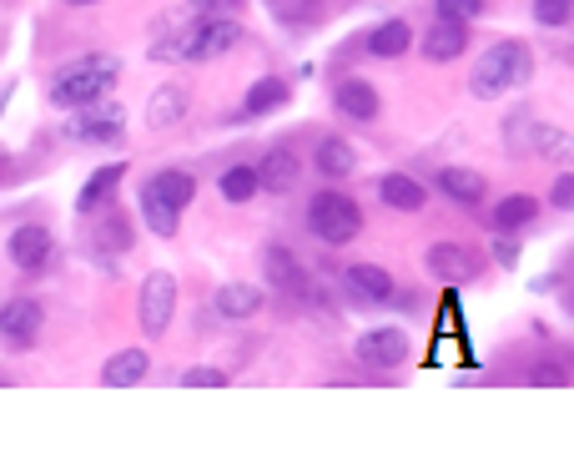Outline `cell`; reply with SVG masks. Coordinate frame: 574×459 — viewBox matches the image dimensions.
Returning <instances> with one entry per match:
<instances>
[{"mask_svg": "<svg viewBox=\"0 0 574 459\" xmlns=\"http://www.w3.org/2000/svg\"><path fill=\"white\" fill-rule=\"evenodd\" d=\"M218 313L222 318H252V313H262V288L258 283H222L218 288Z\"/></svg>", "mask_w": 574, "mask_h": 459, "instance_id": "cell-21", "label": "cell"}, {"mask_svg": "<svg viewBox=\"0 0 574 459\" xmlns=\"http://www.w3.org/2000/svg\"><path fill=\"white\" fill-rule=\"evenodd\" d=\"M439 192L464 202V208H474L479 197H484V177L469 172V167H444V172H439Z\"/></svg>", "mask_w": 574, "mask_h": 459, "instance_id": "cell-23", "label": "cell"}, {"mask_svg": "<svg viewBox=\"0 0 574 459\" xmlns=\"http://www.w3.org/2000/svg\"><path fill=\"white\" fill-rule=\"evenodd\" d=\"M564 147H570V142H564V131H540V152H564Z\"/></svg>", "mask_w": 574, "mask_h": 459, "instance_id": "cell-35", "label": "cell"}, {"mask_svg": "<svg viewBox=\"0 0 574 459\" xmlns=\"http://www.w3.org/2000/svg\"><path fill=\"white\" fill-rule=\"evenodd\" d=\"M97 248H111V252H127L131 248V228L117 218V212H111V218L97 228Z\"/></svg>", "mask_w": 574, "mask_h": 459, "instance_id": "cell-30", "label": "cell"}, {"mask_svg": "<svg viewBox=\"0 0 574 459\" xmlns=\"http://www.w3.org/2000/svg\"><path fill=\"white\" fill-rule=\"evenodd\" d=\"M36 333H41V303H36V298H11V303H0V339L26 349Z\"/></svg>", "mask_w": 574, "mask_h": 459, "instance_id": "cell-8", "label": "cell"}, {"mask_svg": "<svg viewBox=\"0 0 574 459\" xmlns=\"http://www.w3.org/2000/svg\"><path fill=\"white\" fill-rule=\"evenodd\" d=\"M530 66H534V51L524 41H494L484 56L474 61V97H499V91H510L520 87L524 77H530Z\"/></svg>", "mask_w": 574, "mask_h": 459, "instance_id": "cell-2", "label": "cell"}, {"mask_svg": "<svg viewBox=\"0 0 574 459\" xmlns=\"http://www.w3.org/2000/svg\"><path fill=\"white\" fill-rule=\"evenodd\" d=\"M66 6H97V0H66Z\"/></svg>", "mask_w": 574, "mask_h": 459, "instance_id": "cell-38", "label": "cell"}, {"mask_svg": "<svg viewBox=\"0 0 574 459\" xmlns=\"http://www.w3.org/2000/svg\"><path fill=\"white\" fill-rule=\"evenodd\" d=\"M540 218V202H534L530 192H514V197H504V202H494V228L499 232H520V228H530V222Z\"/></svg>", "mask_w": 574, "mask_h": 459, "instance_id": "cell-20", "label": "cell"}, {"mask_svg": "<svg viewBox=\"0 0 574 459\" xmlns=\"http://www.w3.org/2000/svg\"><path fill=\"white\" fill-rule=\"evenodd\" d=\"M228 383V373L212 369V363H197V369L182 373V389H222Z\"/></svg>", "mask_w": 574, "mask_h": 459, "instance_id": "cell-33", "label": "cell"}, {"mask_svg": "<svg viewBox=\"0 0 574 459\" xmlns=\"http://www.w3.org/2000/svg\"><path fill=\"white\" fill-rule=\"evenodd\" d=\"M117 77H121V61H117V56H87V61L66 66L61 77L51 81V101H56L61 111H77V107H87V101L111 97Z\"/></svg>", "mask_w": 574, "mask_h": 459, "instance_id": "cell-1", "label": "cell"}, {"mask_svg": "<svg viewBox=\"0 0 574 459\" xmlns=\"http://www.w3.org/2000/svg\"><path fill=\"white\" fill-rule=\"evenodd\" d=\"M423 268L439 278V283H469L479 273V258L459 242H434V248L423 252Z\"/></svg>", "mask_w": 574, "mask_h": 459, "instance_id": "cell-7", "label": "cell"}, {"mask_svg": "<svg viewBox=\"0 0 574 459\" xmlns=\"http://www.w3.org/2000/svg\"><path fill=\"white\" fill-rule=\"evenodd\" d=\"M218 192L228 197V202H248V197H258V167H228V172L218 177Z\"/></svg>", "mask_w": 574, "mask_h": 459, "instance_id": "cell-27", "label": "cell"}, {"mask_svg": "<svg viewBox=\"0 0 574 459\" xmlns=\"http://www.w3.org/2000/svg\"><path fill=\"white\" fill-rule=\"evenodd\" d=\"M141 212H147V222H152L157 238H177V208H167L162 197H152L147 187H141Z\"/></svg>", "mask_w": 574, "mask_h": 459, "instance_id": "cell-28", "label": "cell"}, {"mask_svg": "<svg viewBox=\"0 0 574 459\" xmlns=\"http://www.w3.org/2000/svg\"><path fill=\"white\" fill-rule=\"evenodd\" d=\"M534 383H564L560 369H534Z\"/></svg>", "mask_w": 574, "mask_h": 459, "instance_id": "cell-37", "label": "cell"}, {"mask_svg": "<svg viewBox=\"0 0 574 459\" xmlns=\"http://www.w3.org/2000/svg\"><path fill=\"white\" fill-rule=\"evenodd\" d=\"M308 228H313V238H323L328 248H343V242H353L358 232H363V212H358V202L343 192H318L313 202H308Z\"/></svg>", "mask_w": 574, "mask_h": 459, "instance_id": "cell-4", "label": "cell"}, {"mask_svg": "<svg viewBox=\"0 0 574 459\" xmlns=\"http://www.w3.org/2000/svg\"><path fill=\"white\" fill-rule=\"evenodd\" d=\"M121 177H127V162H117V167H101V172H91V182L81 187V197H77V212H97L101 202H107V197H117Z\"/></svg>", "mask_w": 574, "mask_h": 459, "instance_id": "cell-22", "label": "cell"}, {"mask_svg": "<svg viewBox=\"0 0 574 459\" xmlns=\"http://www.w3.org/2000/svg\"><path fill=\"white\" fill-rule=\"evenodd\" d=\"M187 117V91L182 87H162L147 107V127H172V121Z\"/></svg>", "mask_w": 574, "mask_h": 459, "instance_id": "cell-26", "label": "cell"}, {"mask_svg": "<svg viewBox=\"0 0 574 459\" xmlns=\"http://www.w3.org/2000/svg\"><path fill=\"white\" fill-rule=\"evenodd\" d=\"M303 177V162H298L293 147H272L258 167V187L262 192H293V182Z\"/></svg>", "mask_w": 574, "mask_h": 459, "instance_id": "cell-10", "label": "cell"}, {"mask_svg": "<svg viewBox=\"0 0 574 459\" xmlns=\"http://www.w3.org/2000/svg\"><path fill=\"white\" fill-rule=\"evenodd\" d=\"M494 258H499V268H520V242H504V238H499V242H494Z\"/></svg>", "mask_w": 574, "mask_h": 459, "instance_id": "cell-34", "label": "cell"}, {"mask_svg": "<svg viewBox=\"0 0 574 459\" xmlns=\"http://www.w3.org/2000/svg\"><path fill=\"white\" fill-rule=\"evenodd\" d=\"M409 41H413L409 21H403V16H393V21H383V26H373V31H369V56H379V61H393V56L409 51Z\"/></svg>", "mask_w": 574, "mask_h": 459, "instance_id": "cell-18", "label": "cell"}, {"mask_svg": "<svg viewBox=\"0 0 574 459\" xmlns=\"http://www.w3.org/2000/svg\"><path fill=\"white\" fill-rule=\"evenodd\" d=\"M282 101H288V81L262 77V81H252V91H248V101H242L238 117H268V111H278Z\"/></svg>", "mask_w": 574, "mask_h": 459, "instance_id": "cell-25", "label": "cell"}, {"mask_svg": "<svg viewBox=\"0 0 574 459\" xmlns=\"http://www.w3.org/2000/svg\"><path fill=\"white\" fill-rule=\"evenodd\" d=\"M434 16H439V21L469 26V21H479V16H484V0H439Z\"/></svg>", "mask_w": 574, "mask_h": 459, "instance_id": "cell-29", "label": "cell"}, {"mask_svg": "<svg viewBox=\"0 0 574 459\" xmlns=\"http://www.w3.org/2000/svg\"><path fill=\"white\" fill-rule=\"evenodd\" d=\"M121 127H127V111H121V101L101 97V101L77 107L71 137H81V142H111V137H121Z\"/></svg>", "mask_w": 574, "mask_h": 459, "instance_id": "cell-6", "label": "cell"}, {"mask_svg": "<svg viewBox=\"0 0 574 459\" xmlns=\"http://www.w3.org/2000/svg\"><path fill=\"white\" fill-rule=\"evenodd\" d=\"M379 197L389 202L393 212H423V208H429V187L413 182V177H403V172L379 177Z\"/></svg>", "mask_w": 574, "mask_h": 459, "instance_id": "cell-13", "label": "cell"}, {"mask_svg": "<svg viewBox=\"0 0 574 459\" xmlns=\"http://www.w3.org/2000/svg\"><path fill=\"white\" fill-rule=\"evenodd\" d=\"M172 313H177V278L172 273H147L141 278V298H137V323L147 339H162L167 328H172Z\"/></svg>", "mask_w": 574, "mask_h": 459, "instance_id": "cell-5", "label": "cell"}, {"mask_svg": "<svg viewBox=\"0 0 574 459\" xmlns=\"http://www.w3.org/2000/svg\"><path fill=\"white\" fill-rule=\"evenodd\" d=\"M353 167H358L353 142H343V137H323L318 142V172L323 177H353Z\"/></svg>", "mask_w": 574, "mask_h": 459, "instance_id": "cell-24", "label": "cell"}, {"mask_svg": "<svg viewBox=\"0 0 574 459\" xmlns=\"http://www.w3.org/2000/svg\"><path fill=\"white\" fill-rule=\"evenodd\" d=\"M238 21L232 16H202V21L192 26V31H182L177 41H167L162 51H157V61H212V56L232 51L238 46Z\"/></svg>", "mask_w": 574, "mask_h": 459, "instance_id": "cell-3", "label": "cell"}, {"mask_svg": "<svg viewBox=\"0 0 574 459\" xmlns=\"http://www.w3.org/2000/svg\"><path fill=\"white\" fill-rule=\"evenodd\" d=\"M570 197H574V182L560 177V182H554V208H570Z\"/></svg>", "mask_w": 574, "mask_h": 459, "instance_id": "cell-36", "label": "cell"}, {"mask_svg": "<svg viewBox=\"0 0 574 459\" xmlns=\"http://www.w3.org/2000/svg\"><path fill=\"white\" fill-rule=\"evenodd\" d=\"M333 101H338V111H343V117H353V121H373L383 111L379 91H373L369 81H343Z\"/></svg>", "mask_w": 574, "mask_h": 459, "instance_id": "cell-17", "label": "cell"}, {"mask_svg": "<svg viewBox=\"0 0 574 459\" xmlns=\"http://www.w3.org/2000/svg\"><path fill=\"white\" fill-rule=\"evenodd\" d=\"M147 369H152V359H147V349H121L107 359V369H101V383L107 389H131V383L147 379Z\"/></svg>", "mask_w": 574, "mask_h": 459, "instance_id": "cell-16", "label": "cell"}, {"mask_svg": "<svg viewBox=\"0 0 574 459\" xmlns=\"http://www.w3.org/2000/svg\"><path fill=\"white\" fill-rule=\"evenodd\" d=\"M192 6H197V11H207V6H212V0H192Z\"/></svg>", "mask_w": 574, "mask_h": 459, "instance_id": "cell-39", "label": "cell"}, {"mask_svg": "<svg viewBox=\"0 0 574 459\" xmlns=\"http://www.w3.org/2000/svg\"><path fill=\"white\" fill-rule=\"evenodd\" d=\"M147 192H152V197H162L167 208H177V212H182L187 202H192V197H197V182H192V177H187V172H177V167H167V172L147 177Z\"/></svg>", "mask_w": 574, "mask_h": 459, "instance_id": "cell-19", "label": "cell"}, {"mask_svg": "<svg viewBox=\"0 0 574 459\" xmlns=\"http://www.w3.org/2000/svg\"><path fill=\"white\" fill-rule=\"evenodd\" d=\"M358 359L373 363V369H399L409 359V339H403L399 328H369L363 339H358Z\"/></svg>", "mask_w": 574, "mask_h": 459, "instance_id": "cell-9", "label": "cell"}, {"mask_svg": "<svg viewBox=\"0 0 574 459\" xmlns=\"http://www.w3.org/2000/svg\"><path fill=\"white\" fill-rule=\"evenodd\" d=\"M6 252H11L16 268H46V262H51V252H56V242H51V232L31 222V228H16L11 232Z\"/></svg>", "mask_w": 574, "mask_h": 459, "instance_id": "cell-11", "label": "cell"}, {"mask_svg": "<svg viewBox=\"0 0 574 459\" xmlns=\"http://www.w3.org/2000/svg\"><path fill=\"white\" fill-rule=\"evenodd\" d=\"M272 11L288 26H318V6H303V0H272Z\"/></svg>", "mask_w": 574, "mask_h": 459, "instance_id": "cell-32", "label": "cell"}, {"mask_svg": "<svg viewBox=\"0 0 574 459\" xmlns=\"http://www.w3.org/2000/svg\"><path fill=\"white\" fill-rule=\"evenodd\" d=\"M262 273H268V283L282 288V293H308V273L298 268V258L288 248H268V252H262Z\"/></svg>", "mask_w": 574, "mask_h": 459, "instance_id": "cell-15", "label": "cell"}, {"mask_svg": "<svg viewBox=\"0 0 574 459\" xmlns=\"http://www.w3.org/2000/svg\"><path fill=\"white\" fill-rule=\"evenodd\" d=\"M469 51V26H454V21H434L423 31V56L429 61H454V56Z\"/></svg>", "mask_w": 574, "mask_h": 459, "instance_id": "cell-14", "label": "cell"}, {"mask_svg": "<svg viewBox=\"0 0 574 459\" xmlns=\"http://www.w3.org/2000/svg\"><path fill=\"white\" fill-rule=\"evenodd\" d=\"M348 288H353L358 303H393V273H383L379 262H353Z\"/></svg>", "mask_w": 574, "mask_h": 459, "instance_id": "cell-12", "label": "cell"}, {"mask_svg": "<svg viewBox=\"0 0 574 459\" xmlns=\"http://www.w3.org/2000/svg\"><path fill=\"white\" fill-rule=\"evenodd\" d=\"M570 11H574V0H534V21L540 26H570Z\"/></svg>", "mask_w": 574, "mask_h": 459, "instance_id": "cell-31", "label": "cell"}]
</instances>
